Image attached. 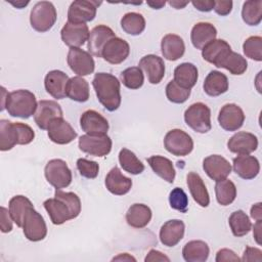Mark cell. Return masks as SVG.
<instances>
[{
	"instance_id": "22",
	"label": "cell",
	"mask_w": 262,
	"mask_h": 262,
	"mask_svg": "<svg viewBox=\"0 0 262 262\" xmlns=\"http://www.w3.org/2000/svg\"><path fill=\"white\" fill-rule=\"evenodd\" d=\"M69 76L59 70H52L47 73L44 79V86L47 93L55 99H62L67 96V84Z\"/></svg>"
},
{
	"instance_id": "1",
	"label": "cell",
	"mask_w": 262,
	"mask_h": 262,
	"mask_svg": "<svg viewBox=\"0 0 262 262\" xmlns=\"http://www.w3.org/2000/svg\"><path fill=\"white\" fill-rule=\"evenodd\" d=\"M51 222L60 225L79 216L81 212V201L74 192L56 189L54 198L48 199L43 203Z\"/></svg>"
},
{
	"instance_id": "10",
	"label": "cell",
	"mask_w": 262,
	"mask_h": 262,
	"mask_svg": "<svg viewBox=\"0 0 262 262\" xmlns=\"http://www.w3.org/2000/svg\"><path fill=\"white\" fill-rule=\"evenodd\" d=\"M23 231L25 236L31 242L42 241L47 234V226L44 218L34 208H31L24 217Z\"/></svg>"
},
{
	"instance_id": "12",
	"label": "cell",
	"mask_w": 262,
	"mask_h": 262,
	"mask_svg": "<svg viewBox=\"0 0 262 262\" xmlns=\"http://www.w3.org/2000/svg\"><path fill=\"white\" fill-rule=\"evenodd\" d=\"M67 61L70 69L79 77L88 76L92 74L95 69L92 55L81 48H70Z\"/></svg>"
},
{
	"instance_id": "54",
	"label": "cell",
	"mask_w": 262,
	"mask_h": 262,
	"mask_svg": "<svg viewBox=\"0 0 262 262\" xmlns=\"http://www.w3.org/2000/svg\"><path fill=\"white\" fill-rule=\"evenodd\" d=\"M144 261L145 262H155V261H167V262H169L170 259H169V257L164 255L162 252L151 249L148 252V254L146 255Z\"/></svg>"
},
{
	"instance_id": "13",
	"label": "cell",
	"mask_w": 262,
	"mask_h": 262,
	"mask_svg": "<svg viewBox=\"0 0 262 262\" xmlns=\"http://www.w3.org/2000/svg\"><path fill=\"white\" fill-rule=\"evenodd\" d=\"M89 29L86 24L67 21L60 31L62 42L70 48H80L89 38Z\"/></svg>"
},
{
	"instance_id": "60",
	"label": "cell",
	"mask_w": 262,
	"mask_h": 262,
	"mask_svg": "<svg viewBox=\"0 0 262 262\" xmlns=\"http://www.w3.org/2000/svg\"><path fill=\"white\" fill-rule=\"evenodd\" d=\"M1 91H2V101H1V111H3L5 108V103H6V97H7V92L5 90L4 87H1Z\"/></svg>"
},
{
	"instance_id": "34",
	"label": "cell",
	"mask_w": 262,
	"mask_h": 262,
	"mask_svg": "<svg viewBox=\"0 0 262 262\" xmlns=\"http://www.w3.org/2000/svg\"><path fill=\"white\" fill-rule=\"evenodd\" d=\"M209 254V246L204 241H190L182 249V256L186 262H205Z\"/></svg>"
},
{
	"instance_id": "31",
	"label": "cell",
	"mask_w": 262,
	"mask_h": 262,
	"mask_svg": "<svg viewBox=\"0 0 262 262\" xmlns=\"http://www.w3.org/2000/svg\"><path fill=\"white\" fill-rule=\"evenodd\" d=\"M151 210L144 204H133L126 213V221L128 225L134 228L145 227L151 219Z\"/></svg>"
},
{
	"instance_id": "29",
	"label": "cell",
	"mask_w": 262,
	"mask_h": 262,
	"mask_svg": "<svg viewBox=\"0 0 262 262\" xmlns=\"http://www.w3.org/2000/svg\"><path fill=\"white\" fill-rule=\"evenodd\" d=\"M186 183L194 202L201 207H208L210 204V196L202 177L195 172H189L186 176Z\"/></svg>"
},
{
	"instance_id": "47",
	"label": "cell",
	"mask_w": 262,
	"mask_h": 262,
	"mask_svg": "<svg viewBox=\"0 0 262 262\" xmlns=\"http://www.w3.org/2000/svg\"><path fill=\"white\" fill-rule=\"evenodd\" d=\"M170 207L180 213H186L188 210V196L180 187H175L169 194Z\"/></svg>"
},
{
	"instance_id": "27",
	"label": "cell",
	"mask_w": 262,
	"mask_h": 262,
	"mask_svg": "<svg viewBox=\"0 0 262 262\" xmlns=\"http://www.w3.org/2000/svg\"><path fill=\"white\" fill-rule=\"evenodd\" d=\"M217 30L216 28L206 21H201L195 24L190 33V40L194 48L203 50L205 46H207L210 42L216 39Z\"/></svg>"
},
{
	"instance_id": "11",
	"label": "cell",
	"mask_w": 262,
	"mask_h": 262,
	"mask_svg": "<svg viewBox=\"0 0 262 262\" xmlns=\"http://www.w3.org/2000/svg\"><path fill=\"white\" fill-rule=\"evenodd\" d=\"M101 1L77 0L71 3L68 10V21L74 24H86L94 19Z\"/></svg>"
},
{
	"instance_id": "8",
	"label": "cell",
	"mask_w": 262,
	"mask_h": 262,
	"mask_svg": "<svg viewBox=\"0 0 262 262\" xmlns=\"http://www.w3.org/2000/svg\"><path fill=\"white\" fill-rule=\"evenodd\" d=\"M164 146L173 156L184 157L192 151L193 140L183 130L172 129L164 137Z\"/></svg>"
},
{
	"instance_id": "19",
	"label": "cell",
	"mask_w": 262,
	"mask_h": 262,
	"mask_svg": "<svg viewBox=\"0 0 262 262\" xmlns=\"http://www.w3.org/2000/svg\"><path fill=\"white\" fill-rule=\"evenodd\" d=\"M114 37H116V35L110 27L105 25H98L94 27L89 33L87 44L88 51L91 55L101 57L103 47Z\"/></svg>"
},
{
	"instance_id": "51",
	"label": "cell",
	"mask_w": 262,
	"mask_h": 262,
	"mask_svg": "<svg viewBox=\"0 0 262 262\" xmlns=\"http://www.w3.org/2000/svg\"><path fill=\"white\" fill-rule=\"evenodd\" d=\"M12 221L9 210L1 207V231L3 233H7L12 230Z\"/></svg>"
},
{
	"instance_id": "28",
	"label": "cell",
	"mask_w": 262,
	"mask_h": 262,
	"mask_svg": "<svg viewBox=\"0 0 262 262\" xmlns=\"http://www.w3.org/2000/svg\"><path fill=\"white\" fill-rule=\"evenodd\" d=\"M161 51L166 59L171 61L177 60L184 54V41L178 35L167 34L161 41Z\"/></svg>"
},
{
	"instance_id": "38",
	"label": "cell",
	"mask_w": 262,
	"mask_h": 262,
	"mask_svg": "<svg viewBox=\"0 0 262 262\" xmlns=\"http://www.w3.org/2000/svg\"><path fill=\"white\" fill-rule=\"evenodd\" d=\"M228 223L232 234L237 237L248 234L252 229V223L250 221V218L243 210H237L231 213L228 218Z\"/></svg>"
},
{
	"instance_id": "45",
	"label": "cell",
	"mask_w": 262,
	"mask_h": 262,
	"mask_svg": "<svg viewBox=\"0 0 262 262\" xmlns=\"http://www.w3.org/2000/svg\"><path fill=\"white\" fill-rule=\"evenodd\" d=\"M245 55L256 61L262 60V38L260 36H251L243 44Z\"/></svg>"
},
{
	"instance_id": "14",
	"label": "cell",
	"mask_w": 262,
	"mask_h": 262,
	"mask_svg": "<svg viewBox=\"0 0 262 262\" xmlns=\"http://www.w3.org/2000/svg\"><path fill=\"white\" fill-rule=\"evenodd\" d=\"M218 122L222 129L226 131H236L245 122V114L237 104L226 103L219 112Z\"/></svg>"
},
{
	"instance_id": "6",
	"label": "cell",
	"mask_w": 262,
	"mask_h": 262,
	"mask_svg": "<svg viewBox=\"0 0 262 262\" xmlns=\"http://www.w3.org/2000/svg\"><path fill=\"white\" fill-rule=\"evenodd\" d=\"M184 121L188 127L198 133H207L211 130V111L203 102H195L184 113Z\"/></svg>"
},
{
	"instance_id": "46",
	"label": "cell",
	"mask_w": 262,
	"mask_h": 262,
	"mask_svg": "<svg viewBox=\"0 0 262 262\" xmlns=\"http://www.w3.org/2000/svg\"><path fill=\"white\" fill-rule=\"evenodd\" d=\"M190 95V89H185L178 85L174 80H171L166 86V96L173 103H183Z\"/></svg>"
},
{
	"instance_id": "58",
	"label": "cell",
	"mask_w": 262,
	"mask_h": 262,
	"mask_svg": "<svg viewBox=\"0 0 262 262\" xmlns=\"http://www.w3.org/2000/svg\"><path fill=\"white\" fill-rule=\"evenodd\" d=\"M168 3H169V5H171L172 7H174L175 9H182V8H184V7L188 4L187 1H185V2H181V1H169Z\"/></svg>"
},
{
	"instance_id": "23",
	"label": "cell",
	"mask_w": 262,
	"mask_h": 262,
	"mask_svg": "<svg viewBox=\"0 0 262 262\" xmlns=\"http://www.w3.org/2000/svg\"><path fill=\"white\" fill-rule=\"evenodd\" d=\"M141 71L146 74L150 84H159L165 76V63L162 57L155 54L143 56L138 63Z\"/></svg>"
},
{
	"instance_id": "37",
	"label": "cell",
	"mask_w": 262,
	"mask_h": 262,
	"mask_svg": "<svg viewBox=\"0 0 262 262\" xmlns=\"http://www.w3.org/2000/svg\"><path fill=\"white\" fill-rule=\"evenodd\" d=\"M34 208L32 202L25 195H14L10 199L8 204L9 214L13 220V222L18 226L23 227V221L26 213Z\"/></svg>"
},
{
	"instance_id": "5",
	"label": "cell",
	"mask_w": 262,
	"mask_h": 262,
	"mask_svg": "<svg viewBox=\"0 0 262 262\" xmlns=\"http://www.w3.org/2000/svg\"><path fill=\"white\" fill-rule=\"evenodd\" d=\"M56 18V9L49 1L37 2L30 13L31 27L39 33L49 31L55 24Z\"/></svg>"
},
{
	"instance_id": "15",
	"label": "cell",
	"mask_w": 262,
	"mask_h": 262,
	"mask_svg": "<svg viewBox=\"0 0 262 262\" xmlns=\"http://www.w3.org/2000/svg\"><path fill=\"white\" fill-rule=\"evenodd\" d=\"M49 139L56 144H68L77 137V132L62 117L53 119L47 128Z\"/></svg>"
},
{
	"instance_id": "17",
	"label": "cell",
	"mask_w": 262,
	"mask_h": 262,
	"mask_svg": "<svg viewBox=\"0 0 262 262\" xmlns=\"http://www.w3.org/2000/svg\"><path fill=\"white\" fill-rule=\"evenodd\" d=\"M62 116V110L56 101L40 100L38 101L37 108L34 114V120L40 129L46 130L53 119L61 118Z\"/></svg>"
},
{
	"instance_id": "41",
	"label": "cell",
	"mask_w": 262,
	"mask_h": 262,
	"mask_svg": "<svg viewBox=\"0 0 262 262\" xmlns=\"http://www.w3.org/2000/svg\"><path fill=\"white\" fill-rule=\"evenodd\" d=\"M121 27L123 31L129 35H140L145 29V19L138 12H128L121 18Z\"/></svg>"
},
{
	"instance_id": "43",
	"label": "cell",
	"mask_w": 262,
	"mask_h": 262,
	"mask_svg": "<svg viewBox=\"0 0 262 262\" xmlns=\"http://www.w3.org/2000/svg\"><path fill=\"white\" fill-rule=\"evenodd\" d=\"M242 18L249 26H258L262 19V1H246L242 9Z\"/></svg>"
},
{
	"instance_id": "32",
	"label": "cell",
	"mask_w": 262,
	"mask_h": 262,
	"mask_svg": "<svg viewBox=\"0 0 262 262\" xmlns=\"http://www.w3.org/2000/svg\"><path fill=\"white\" fill-rule=\"evenodd\" d=\"M203 88L209 96H219L228 90V79L219 71H211L205 78Z\"/></svg>"
},
{
	"instance_id": "49",
	"label": "cell",
	"mask_w": 262,
	"mask_h": 262,
	"mask_svg": "<svg viewBox=\"0 0 262 262\" xmlns=\"http://www.w3.org/2000/svg\"><path fill=\"white\" fill-rule=\"evenodd\" d=\"M242 261H262V251L258 248H252V247H246V250L243 254Z\"/></svg>"
},
{
	"instance_id": "42",
	"label": "cell",
	"mask_w": 262,
	"mask_h": 262,
	"mask_svg": "<svg viewBox=\"0 0 262 262\" xmlns=\"http://www.w3.org/2000/svg\"><path fill=\"white\" fill-rule=\"evenodd\" d=\"M119 162L122 169L130 174L137 175L144 171V165L135 156L133 151L128 148H122L119 152Z\"/></svg>"
},
{
	"instance_id": "61",
	"label": "cell",
	"mask_w": 262,
	"mask_h": 262,
	"mask_svg": "<svg viewBox=\"0 0 262 262\" xmlns=\"http://www.w3.org/2000/svg\"><path fill=\"white\" fill-rule=\"evenodd\" d=\"M10 3H11L13 6H15L16 8H19V9H20V8H23L24 6H26L27 4H29V1H27V2L19 1V2H16V3H15V2H10Z\"/></svg>"
},
{
	"instance_id": "35",
	"label": "cell",
	"mask_w": 262,
	"mask_h": 262,
	"mask_svg": "<svg viewBox=\"0 0 262 262\" xmlns=\"http://www.w3.org/2000/svg\"><path fill=\"white\" fill-rule=\"evenodd\" d=\"M147 163L152 171L162 179L169 183H173L175 179V169L172 162L163 156H151L147 159Z\"/></svg>"
},
{
	"instance_id": "36",
	"label": "cell",
	"mask_w": 262,
	"mask_h": 262,
	"mask_svg": "<svg viewBox=\"0 0 262 262\" xmlns=\"http://www.w3.org/2000/svg\"><path fill=\"white\" fill-rule=\"evenodd\" d=\"M89 84L79 76L69 79L67 84V96L77 102H85L89 99Z\"/></svg>"
},
{
	"instance_id": "57",
	"label": "cell",
	"mask_w": 262,
	"mask_h": 262,
	"mask_svg": "<svg viewBox=\"0 0 262 262\" xmlns=\"http://www.w3.org/2000/svg\"><path fill=\"white\" fill-rule=\"evenodd\" d=\"M112 261H136V259L134 257H132L131 255H129L128 253H123V254H119L118 256L114 257L112 259Z\"/></svg>"
},
{
	"instance_id": "24",
	"label": "cell",
	"mask_w": 262,
	"mask_h": 262,
	"mask_svg": "<svg viewBox=\"0 0 262 262\" xmlns=\"http://www.w3.org/2000/svg\"><path fill=\"white\" fill-rule=\"evenodd\" d=\"M184 231L185 225L182 220H168L160 229V241L166 247H174L183 238Z\"/></svg>"
},
{
	"instance_id": "56",
	"label": "cell",
	"mask_w": 262,
	"mask_h": 262,
	"mask_svg": "<svg viewBox=\"0 0 262 262\" xmlns=\"http://www.w3.org/2000/svg\"><path fill=\"white\" fill-rule=\"evenodd\" d=\"M262 220L256 221V223L253 226V235L258 245H261V236H262Z\"/></svg>"
},
{
	"instance_id": "44",
	"label": "cell",
	"mask_w": 262,
	"mask_h": 262,
	"mask_svg": "<svg viewBox=\"0 0 262 262\" xmlns=\"http://www.w3.org/2000/svg\"><path fill=\"white\" fill-rule=\"evenodd\" d=\"M121 80L125 87L135 90L143 85L144 76L139 67H130L121 73Z\"/></svg>"
},
{
	"instance_id": "59",
	"label": "cell",
	"mask_w": 262,
	"mask_h": 262,
	"mask_svg": "<svg viewBox=\"0 0 262 262\" xmlns=\"http://www.w3.org/2000/svg\"><path fill=\"white\" fill-rule=\"evenodd\" d=\"M165 1H147V5L154 9H161L163 6H165Z\"/></svg>"
},
{
	"instance_id": "52",
	"label": "cell",
	"mask_w": 262,
	"mask_h": 262,
	"mask_svg": "<svg viewBox=\"0 0 262 262\" xmlns=\"http://www.w3.org/2000/svg\"><path fill=\"white\" fill-rule=\"evenodd\" d=\"M213 9L221 16L227 15L232 10V1H215Z\"/></svg>"
},
{
	"instance_id": "39",
	"label": "cell",
	"mask_w": 262,
	"mask_h": 262,
	"mask_svg": "<svg viewBox=\"0 0 262 262\" xmlns=\"http://www.w3.org/2000/svg\"><path fill=\"white\" fill-rule=\"evenodd\" d=\"M215 194L219 205L228 206L236 198L235 184L227 178L217 181L215 185Z\"/></svg>"
},
{
	"instance_id": "16",
	"label": "cell",
	"mask_w": 262,
	"mask_h": 262,
	"mask_svg": "<svg viewBox=\"0 0 262 262\" xmlns=\"http://www.w3.org/2000/svg\"><path fill=\"white\" fill-rule=\"evenodd\" d=\"M80 126L89 135H105L110 128L107 120L94 110H88L81 115Z\"/></svg>"
},
{
	"instance_id": "53",
	"label": "cell",
	"mask_w": 262,
	"mask_h": 262,
	"mask_svg": "<svg viewBox=\"0 0 262 262\" xmlns=\"http://www.w3.org/2000/svg\"><path fill=\"white\" fill-rule=\"evenodd\" d=\"M191 3L194 6V8H196L198 10H200L202 12H209L214 8L215 1H213V0H205V1L196 0V1H192Z\"/></svg>"
},
{
	"instance_id": "3",
	"label": "cell",
	"mask_w": 262,
	"mask_h": 262,
	"mask_svg": "<svg viewBox=\"0 0 262 262\" xmlns=\"http://www.w3.org/2000/svg\"><path fill=\"white\" fill-rule=\"evenodd\" d=\"M35 138L34 130L24 123H12L8 120H0V150H10L16 144L31 143Z\"/></svg>"
},
{
	"instance_id": "18",
	"label": "cell",
	"mask_w": 262,
	"mask_h": 262,
	"mask_svg": "<svg viewBox=\"0 0 262 262\" xmlns=\"http://www.w3.org/2000/svg\"><path fill=\"white\" fill-rule=\"evenodd\" d=\"M129 53L130 46L128 42L116 36L105 44L101 52V57L112 64H119L128 57Z\"/></svg>"
},
{
	"instance_id": "7",
	"label": "cell",
	"mask_w": 262,
	"mask_h": 262,
	"mask_svg": "<svg viewBox=\"0 0 262 262\" xmlns=\"http://www.w3.org/2000/svg\"><path fill=\"white\" fill-rule=\"evenodd\" d=\"M45 178L55 189L68 187L72 182V172L61 159L50 160L44 169Z\"/></svg>"
},
{
	"instance_id": "25",
	"label": "cell",
	"mask_w": 262,
	"mask_h": 262,
	"mask_svg": "<svg viewBox=\"0 0 262 262\" xmlns=\"http://www.w3.org/2000/svg\"><path fill=\"white\" fill-rule=\"evenodd\" d=\"M233 171L241 178L254 179L260 172V164L256 157L249 155H239L233 159Z\"/></svg>"
},
{
	"instance_id": "55",
	"label": "cell",
	"mask_w": 262,
	"mask_h": 262,
	"mask_svg": "<svg viewBox=\"0 0 262 262\" xmlns=\"http://www.w3.org/2000/svg\"><path fill=\"white\" fill-rule=\"evenodd\" d=\"M262 204L259 202L255 205L252 206L251 211H250V215L251 217L255 220V221H259L262 220Z\"/></svg>"
},
{
	"instance_id": "2",
	"label": "cell",
	"mask_w": 262,
	"mask_h": 262,
	"mask_svg": "<svg viewBox=\"0 0 262 262\" xmlns=\"http://www.w3.org/2000/svg\"><path fill=\"white\" fill-rule=\"evenodd\" d=\"M98 101L110 112L119 108L121 104V85L117 77L110 73H97L92 80Z\"/></svg>"
},
{
	"instance_id": "26",
	"label": "cell",
	"mask_w": 262,
	"mask_h": 262,
	"mask_svg": "<svg viewBox=\"0 0 262 262\" xmlns=\"http://www.w3.org/2000/svg\"><path fill=\"white\" fill-rule=\"evenodd\" d=\"M105 186L107 190L115 195H124L132 187V180L122 174L118 167H114L105 176Z\"/></svg>"
},
{
	"instance_id": "4",
	"label": "cell",
	"mask_w": 262,
	"mask_h": 262,
	"mask_svg": "<svg viewBox=\"0 0 262 262\" xmlns=\"http://www.w3.org/2000/svg\"><path fill=\"white\" fill-rule=\"evenodd\" d=\"M37 104L38 102L33 92L18 89L7 94L5 108L11 117L28 119L35 114Z\"/></svg>"
},
{
	"instance_id": "50",
	"label": "cell",
	"mask_w": 262,
	"mask_h": 262,
	"mask_svg": "<svg viewBox=\"0 0 262 262\" xmlns=\"http://www.w3.org/2000/svg\"><path fill=\"white\" fill-rule=\"evenodd\" d=\"M216 262H228V261H239L241 259L238 258V256L229 249H221L217 252L216 254V258H215Z\"/></svg>"
},
{
	"instance_id": "40",
	"label": "cell",
	"mask_w": 262,
	"mask_h": 262,
	"mask_svg": "<svg viewBox=\"0 0 262 262\" xmlns=\"http://www.w3.org/2000/svg\"><path fill=\"white\" fill-rule=\"evenodd\" d=\"M217 68H223L232 75H243L248 69V62L243 55L231 50L217 64Z\"/></svg>"
},
{
	"instance_id": "20",
	"label": "cell",
	"mask_w": 262,
	"mask_h": 262,
	"mask_svg": "<svg viewBox=\"0 0 262 262\" xmlns=\"http://www.w3.org/2000/svg\"><path fill=\"white\" fill-rule=\"evenodd\" d=\"M203 169L206 174L214 181H220L227 178L231 173V165L220 155H211L204 159Z\"/></svg>"
},
{
	"instance_id": "21",
	"label": "cell",
	"mask_w": 262,
	"mask_h": 262,
	"mask_svg": "<svg viewBox=\"0 0 262 262\" xmlns=\"http://www.w3.org/2000/svg\"><path fill=\"white\" fill-rule=\"evenodd\" d=\"M228 149L237 155H250L258 147V138L250 132L241 131L232 135L227 141Z\"/></svg>"
},
{
	"instance_id": "30",
	"label": "cell",
	"mask_w": 262,
	"mask_h": 262,
	"mask_svg": "<svg viewBox=\"0 0 262 262\" xmlns=\"http://www.w3.org/2000/svg\"><path fill=\"white\" fill-rule=\"evenodd\" d=\"M230 51H231V47L226 41L222 39H215L203 48L202 56L206 61L213 63L215 67H217V64Z\"/></svg>"
},
{
	"instance_id": "33",
	"label": "cell",
	"mask_w": 262,
	"mask_h": 262,
	"mask_svg": "<svg viewBox=\"0 0 262 262\" xmlns=\"http://www.w3.org/2000/svg\"><path fill=\"white\" fill-rule=\"evenodd\" d=\"M199 72L196 67L190 62H183L174 70V81L185 89H191L198 81Z\"/></svg>"
},
{
	"instance_id": "9",
	"label": "cell",
	"mask_w": 262,
	"mask_h": 262,
	"mask_svg": "<svg viewBox=\"0 0 262 262\" xmlns=\"http://www.w3.org/2000/svg\"><path fill=\"white\" fill-rule=\"evenodd\" d=\"M79 148L90 156L104 157L112 150V139L105 135L85 134L79 138Z\"/></svg>"
},
{
	"instance_id": "48",
	"label": "cell",
	"mask_w": 262,
	"mask_h": 262,
	"mask_svg": "<svg viewBox=\"0 0 262 262\" xmlns=\"http://www.w3.org/2000/svg\"><path fill=\"white\" fill-rule=\"evenodd\" d=\"M77 169L81 176L88 179H93L98 175L99 165L95 161L80 158L77 160Z\"/></svg>"
}]
</instances>
